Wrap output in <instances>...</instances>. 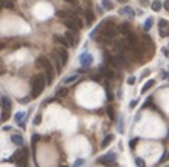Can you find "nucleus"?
<instances>
[{
	"label": "nucleus",
	"mask_w": 169,
	"mask_h": 167,
	"mask_svg": "<svg viewBox=\"0 0 169 167\" xmlns=\"http://www.w3.org/2000/svg\"><path fill=\"white\" fill-rule=\"evenodd\" d=\"M79 79V74H73V76H68V78H65L62 80V85H67V84H72V82H76Z\"/></svg>",
	"instance_id": "obj_19"
},
{
	"label": "nucleus",
	"mask_w": 169,
	"mask_h": 167,
	"mask_svg": "<svg viewBox=\"0 0 169 167\" xmlns=\"http://www.w3.org/2000/svg\"><path fill=\"white\" fill-rule=\"evenodd\" d=\"M150 8H152V11H161V8H163V3L160 2V0H154L152 3H150Z\"/></svg>",
	"instance_id": "obj_18"
},
{
	"label": "nucleus",
	"mask_w": 169,
	"mask_h": 167,
	"mask_svg": "<svg viewBox=\"0 0 169 167\" xmlns=\"http://www.w3.org/2000/svg\"><path fill=\"white\" fill-rule=\"evenodd\" d=\"M118 129H119V132H123V130H124L123 129V118H119V127Z\"/></svg>",
	"instance_id": "obj_42"
},
{
	"label": "nucleus",
	"mask_w": 169,
	"mask_h": 167,
	"mask_svg": "<svg viewBox=\"0 0 169 167\" xmlns=\"http://www.w3.org/2000/svg\"><path fill=\"white\" fill-rule=\"evenodd\" d=\"M65 39L68 40V43H70V47H73V45H76V42H78V37H76V34H74V31H72V30H68L65 33Z\"/></svg>",
	"instance_id": "obj_9"
},
{
	"label": "nucleus",
	"mask_w": 169,
	"mask_h": 167,
	"mask_svg": "<svg viewBox=\"0 0 169 167\" xmlns=\"http://www.w3.org/2000/svg\"><path fill=\"white\" fill-rule=\"evenodd\" d=\"M119 14H121V16H127L129 19H133V17H135V11H133L130 6H123L121 10H119Z\"/></svg>",
	"instance_id": "obj_12"
},
{
	"label": "nucleus",
	"mask_w": 169,
	"mask_h": 167,
	"mask_svg": "<svg viewBox=\"0 0 169 167\" xmlns=\"http://www.w3.org/2000/svg\"><path fill=\"white\" fill-rule=\"evenodd\" d=\"M143 40H144V42L148 43V45H150V43H152V40H150V37H149L148 34H144V36H143Z\"/></svg>",
	"instance_id": "obj_38"
},
{
	"label": "nucleus",
	"mask_w": 169,
	"mask_h": 167,
	"mask_svg": "<svg viewBox=\"0 0 169 167\" xmlns=\"http://www.w3.org/2000/svg\"><path fill=\"white\" fill-rule=\"evenodd\" d=\"M118 2H119V3H126L127 0H118Z\"/></svg>",
	"instance_id": "obj_46"
},
{
	"label": "nucleus",
	"mask_w": 169,
	"mask_h": 167,
	"mask_svg": "<svg viewBox=\"0 0 169 167\" xmlns=\"http://www.w3.org/2000/svg\"><path fill=\"white\" fill-rule=\"evenodd\" d=\"M64 23H65L67 28L72 30V31H74V33H76L78 30H81V28H82V22H81V19H79L78 16H74V14H72L70 17H67Z\"/></svg>",
	"instance_id": "obj_5"
},
{
	"label": "nucleus",
	"mask_w": 169,
	"mask_h": 167,
	"mask_svg": "<svg viewBox=\"0 0 169 167\" xmlns=\"http://www.w3.org/2000/svg\"><path fill=\"white\" fill-rule=\"evenodd\" d=\"M47 85V80H45V76L43 74H36L31 80V98H39L43 91Z\"/></svg>",
	"instance_id": "obj_2"
},
{
	"label": "nucleus",
	"mask_w": 169,
	"mask_h": 167,
	"mask_svg": "<svg viewBox=\"0 0 169 167\" xmlns=\"http://www.w3.org/2000/svg\"><path fill=\"white\" fill-rule=\"evenodd\" d=\"M101 36H103V37H101L99 40L101 42H107V40H110V39H113L115 37V34H117V26H115L113 23H107L103 28V26H101Z\"/></svg>",
	"instance_id": "obj_4"
},
{
	"label": "nucleus",
	"mask_w": 169,
	"mask_h": 167,
	"mask_svg": "<svg viewBox=\"0 0 169 167\" xmlns=\"http://www.w3.org/2000/svg\"><path fill=\"white\" fill-rule=\"evenodd\" d=\"M99 73L103 76H106V78H109V79L113 78V71L109 70V68H106V67H99Z\"/></svg>",
	"instance_id": "obj_16"
},
{
	"label": "nucleus",
	"mask_w": 169,
	"mask_h": 167,
	"mask_svg": "<svg viewBox=\"0 0 169 167\" xmlns=\"http://www.w3.org/2000/svg\"><path fill=\"white\" fill-rule=\"evenodd\" d=\"M112 141H113V135H110V133H109L107 136H106V138L103 139V142H101V148H106V147H107Z\"/></svg>",
	"instance_id": "obj_20"
},
{
	"label": "nucleus",
	"mask_w": 169,
	"mask_h": 167,
	"mask_svg": "<svg viewBox=\"0 0 169 167\" xmlns=\"http://www.w3.org/2000/svg\"><path fill=\"white\" fill-rule=\"evenodd\" d=\"M154 84H155V79H149L148 82H146V84L143 85V88H141V94L146 93V91H149V90L154 87Z\"/></svg>",
	"instance_id": "obj_17"
},
{
	"label": "nucleus",
	"mask_w": 169,
	"mask_h": 167,
	"mask_svg": "<svg viewBox=\"0 0 169 167\" xmlns=\"http://www.w3.org/2000/svg\"><path fill=\"white\" fill-rule=\"evenodd\" d=\"M10 118V110H3V115H2V122H5Z\"/></svg>",
	"instance_id": "obj_30"
},
{
	"label": "nucleus",
	"mask_w": 169,
	"mask_h": 167,
	"mask_svg": "<svg viewBox=\"0 0 169 167\" xmlns=\"http://www.w3.org/2000/svg\"><path fill=\"white\" fill-rule=\"evenodd\" d=\"M138 141H140L138 138H133V139L129 141V147H130V150H135V147H137V144H138Z\"/></svg>",
	"instance_id": "obj_28"
},
{
	"label": "nucleus",
	"mask_w": 169,
	"mask_h": 167,
	"mask_svg": "<svg viewBox=\"0 0 169 167\" xmlns=\"http://www.w3.org/2000/svg\"><path fill=\"white\" fill-rule=\"evenodd\" d=\"M31 99H33L31 96H26V98H22V99H19V102H20V104H28V102L31 101Z\"/></svg>",
	"instance_id": "obj_34"
},
{
	"label": "nucleus",
	"mask_w": 169,
	"mask_h": 167,
	"mask_svg": "<svg viewBox=\"0 0 169 167\" xmlns=\"http://www.w3.org/2000/svg\"><path fill=\"white\" fill-rule=\"evenodd\" d=\"M150 74V70H144L143 71V74H141V76H144V78H146V76H149Z\"/></svg>",
	"instance_id": "obj_44"
},
{
	"label": "nucleus",
	"mask_w": 169,
	"mask_h": 167,
	"mask_svg": "<svg viewBox=\"0 0 169 167\" xmlns=\"http://www.w3.org/2000/svg\"><path fill=\"white\" fill-rule=\"evenodd\" d=\"M152 25H154V19H152V17H148V19H146V22H144L143 30H144V31H149L150 28H152Z\"/></svg>",
	"instance_id": "obj_21"
},
{
	"label": "nucleus",
	"mask_w": 169,
	"mask_h": 167,
	"mask_svg": "<svg viewBox=\"0 0 169 167\" xmlns=\"http://www.w3.org/2000/svg\"><path fill=\"white\" fill-rule=\"evenodd\" d=\"M103 8H106L107 11H112L113 10V2L112 0H103Z\"/></svg>",
	"instance_id": "obj_24"
},
{
	"label": "nucleus",
	"mask_w": 169,
	"mask_h": 167,
	"mask_svg": "<svg viewBox=\"0 0 169 167\" xmlns=\"http://www.w3.org/2000/svg\"><path fill=\"white\" fill-rule=\"evenodd\" d=\"M39 138H41V136H39L37 133H34V135H33V138H31V146H33V152L36 150V144H37V141H39Z\"/></svg>",
	"instance_id": "obj_27"
},
{
	"label": "nucleus",
	"mask_w": 169,
	"mask_h": 167,
	"mask_svg": "<svg viewBox=\"0 0 169 167\" xmlns=\"http://www.w3.org/2000/svg\"><path fill=\"white\" fill-rule=\"evenodd\" d=\"M86 17H87V25H92L93 20H95V14H93L90 10H87L86 11Z\"/></svg>",
	"instance_id": "obj_22"
},
{
	"label": "nucleus",
	"mask_w": 169,
	"mask_h": 167,
	"mask_svg": "<svg viewBox=\"0 0 169 167\" xmlns=\"http://www.w3.org/2000/svg\"><path fill=\"white\" fill-rule=\"evenodd\" d=\"M10 159L14 161L17 166H26V164H28V148H26V147L19 148V150H17L14 155L10 158Z\"/></svg>",
	"instance_id": "obj_3"
},
{
	"label": "nucleus",
	"mask_w": 169,
	"mask_h": 167,
	"mask_svg": "<svg viewBox=\"0 0 169 167\" xmlns=\"http://www.w3.org/2000/svg\"><path fill=\"white\" fill-rule=\"evenodd\" d=\"M124 36H126V39H124V40L127 42L129 47H133V45H137V37H135V34H133V33H130V31H129V33L124 34Z\"/></svg>",
	"instance_id": "obj_14"
},
{
	"label": "nucleus",
	"mask_w": 169,
	"mask_h": 167,
	"mask_svg": "<svg viewBox=\"0 0 169 167\" xmlns=\"http://www.w3.org/2000/svg\"><path fill=\"white\" fill-rule=\"evenodd\" d=\"M135 164L137 166H146V162H144V159H141V158H135Z\"/></svg>",
	"instance_id": "obj_33"
},
{
	"label": "nucleus",
	"mask_w": 169,
	"mask_h": 167,
	"mask_svg": "<svg viewBox=\"0 0 169 167\" xmlns=\"http://www.w3.org/2000/svg\"><path fill=\"white\" fill-rule=\"evenodd\" d=\"M163 8L166 11H169V0H164V3H163Z\"/></svg>",
	"instance_id": "obj_39"
},
{
	"label": "nucleus",
	"mask_w": 169,
	"mask_h": 167,
	"mask_svg": "<svg viewBox=\"0 0 169 167\" xmlns=\"http://www.w3.org/2000/svg\"><path fill=\"white\" fill-rule=\"evenodd\" d=\"M115 47H117V51L118 53H126L129 48V45H127V42L126 40H118V42H115Z\"/></svg>",
	"instance_id": "obj_11"
},
{
	"label": "nucleus",
	"mask_w": 169,
	"mask_h": 167,
	"mask_svg": "<svg viewBox=\"0 0 169 167\" xmlns=\"http://www.w3.org/2000/svg\"><path fill=\"white\" fill-rule=\"evenodd\" d=\"M2 104H3V110H11V101H10V98H2Z\"/></svg>",
	"instance_id": "obj_23"
},
{
	"label": "nucleus",
	"mask_w": 169,
	"mask_h": 167,
	"mask_svg": "<svg viewBox=\"0 0 169 167\" xmlns=\"http://www.w3.org/2000/svg\"><path fill=\"white\" fill-rule=\"evenodd\" d=\"M53 40H54L56 43L62 45L64 48H68V47H70V43H68V40L65 39V36L62 37V36H59V34H54V36H53Z\"/></svg>",
	"instance_id": "obj_10"
},
{
	"label": "nucleus",
	"mask_w": 169,
	"mask_h": 167,
	"mask_svg": "<svg viewBox=\"0 0 169 167\" xmlns=\"http://www.w3.org/2000/svg\"><path fill=\"white\" fill-rule=\"evenodd\" d=\"M169 159V152L168 153H164V155L161 156V158H160V161H158V164H163V162H166Z\"/></svg>",
	"instance_id": "obj_31"
},
{
	"label": "nucleus",
	"mask_w": 169,
	"mask_h": 167,
	"mask_svg": "<svg viewBox=\"0 0 169 167\" xmlns=\"http://www.w3.org/2000/svg\"><path fill=\"white\" fill-rule=\"evenodd\" d=\"M41 121H42V116H41V115H36V116H34L33 124H34V125H39V124H41Z\"/></svg>",
	"instance_id": "obj_32"
},
{
	"label": "nucleus",
	"mask_w": 169,
	"mask_h": 167,
	"mask_svg": "<svg viewBox=\"0 0 169 167\" xmlns=\"http://www.w3.org/2000/svg\"><path fill=\"white\" fill-rule=\"evenodd\" d=\"M67 3H72V5H78V0H64Z\"/></svg>",
	"instance_id": "obj_40"
},
{
	"label": "nucleus",
	"mask_w": 169,
	"mask_h": 167,
	"mask_svg": "<svg viewBox=\"0 0 169 167\" xmlns=\"http://www.w3.org/2000/svg\"><path fill=\"white\" fill-rule=\"evenodd\" d=\"M11 141L14 142L16 146H22V144H23V138H22V135L14 133V135H11Z\"/></svg>",
	"instance_id": "obj_15"
},
{
	"label": "nucleus",
	"mask_w": 169,
	"mask_h": 167,
	"mask_svg": "<svg viewBox=\"0 0 169 167\" xmlns=\"http://www.w3.org/2000/svg\"><path fill=\"white\" fill-rule=\"evenodd\" d=\"M79 62H81V65L84 67V68H88L92 64H93V56L90 53H82L81 56H79Z\"/></svg>",
	"instance_id": "obj_7"
},
{
	"label": "nucleus",
	"mask_w": 169,
	"mask_h": 167,
	"mask_svg": "<svg viewBox=\"0 0 169 167\" xmlns=\"http://www.w3.org/2000/svg\"><path fill=\"white\" fill-rule=\"evenodd\" d=\"M107 115H109V118L110 119H115V111H113V107H107Z\"/></svg>",
	"instance_id": "obj_29"
},
{
	"label": "nucleus",
	"mask_w": 169,
	"mask_h": 167,
	"mask_svg": "<svg viewBox=\"0 0 169 167\" xmlns=\"http://www.w3.org/2000/svg\"><path fill=\"white\" fill-rule=\"evenodd\" d=\"M158 34L160 37H168L169 36V22L164 19L158 20Z\"/></svg>",
	"instance_id": "obj_6"
},
{
	"label": "nucleus",
	"mask_w": 169,
	"mask_h": 167,
	"mask_svg": "<svg viewBox=\"0 0 169 167\" xmlns=\"http://www.w3.org/2000/svg\"><path fill=\"white\" fill-rule=\"evenodd\" d=\"M36 67L37 68H43L45 70V80H47V84H51L53 82V79H54V70H53V65H51V62L47 59V57H37L36 59Z\"/></svg>",
	"instance_id": "obj_1"
},
{
	"label": "nucleus",
	"mask_w": 169,
	"mask_h": 167,
	"mask_svg": "<svg viewBox=\"0 0 169 167\" xmlns=\"http://www.w3.org/2000/svg\"><path fill=\"white\" fill-rule=\"evenodd\" d=\"M137 104H138V101H132L130 104H129V107H130V108H133V107H137Z\"/></svg>",
	"instance_id": "obj_41"
},
{
	"label": "nucleus",
	"mask_w": 169,
	"mask_h": 167,
	"mask_svg": "<svg viewBox=\"0 0 169 167\" xmlns=\"http://www.w3.org/2000/svg\"><path fill=\"white\" fill-rule=\"evenodd\" d=\"M121 33H123V34H127V33H129V25H127V23H124V25L121 26Z\"/></svg>",
	"instance_id": "obj_35"
},
{
	"label": "nucleus",
	"mask_w": 169,
	"mask_h": 167,
	"mask_svg": "<svg viewBox=\"0 0 169 167\" xmlns=\"http://www.w3.org/2000/svg\"><path fill=\"white\" fill-rule=\"evenodd\" d=\"M67 93H68V90H67L65 87H62V88H59V90L56 91V98H64Z\"/></svg>",
	"instance_id": "obj_26"
},
{
	"label": "nucleus",
	"mask_w": 169,
	"mask_h": 167,
	"mask_svg": "<svg viewBox=\"0 0 169 167\" xmlns=\"http://www.w3.org/2000/svg\"><path fill=\"white\" fill-rule=\"evenodd\" d=\"M5 65H3V62H2V59H0V76H2V74H5Z\"/></svg>",
	"instance_id": "obj_37"
},
{
	"label": "nucleus",
	"mask_w": 169,
	"mask_h": 167,
	"mask_svg": "<svg viewBox=\"0 0 169 167\" xmlns=\"http://www.w3.org/2000/svg\"><path fill=\"white\" fill-rule=\"evenodd\" d=\"M57 54H59V59H61V64L65 65L68 62V53H67L65 48H59L57 49Z\"/></svg>",
	"instance_id": "obj_13"
},
{
	"label": "nucleus",
	"mask_w": 169,
	"mask_h": 167,
	"mask_svg": "<svg viewBox=\"0 0 169 167\" xmlns=\"http://www.w3.org/2000/svg\"><path fill=\"white\" fill-rule=\"evenodd\" d=\"M115 153H107L104 156H99L98 158V162L99 164H115Z\"/></svg>",
	"instance_id": "obj_8"
},
{
	"label": "nucleus",
	"mask_w": 169,
	"mask_h": 167,
	"mask_svg": "<svg viewBox=\"0 0 169 167\" xmlns=\"http://www.w3.org/2000/svg\"><path fill=\"white\" fill-rule=\"evenodd\" d=\"M25 118H26V113H25V111H19V113H16V115H14V119L17 121V122L23 121Z\"/></svg>",
	"instance_id": "obj_25"
},
{
	"label": "nucleus",
	"mask_w": 169,
	"mask_h": 167,
	"mask_svg": "<svg viewBox=\"0 0 169 167\" xmlns=\"http://www.w3.org/2000/svg\"><path fill=\"white\" fill-rule=\"evenodd\" d=\"M140 3H141L143 6H146V5H148V0H140Z\"/></svg>",
	"instance_id": "obj_45"
},
{
	"label": "nucleus",
	"mask_w": 169,
	"mask_h": 167,
	"mask_svg": "<svg viewBox=\"0 0 169 167\" xmlns=\"http://www.w3.org/2000/svg\"><path fill=\"white\" fill-rule=\"evenodd\" d=\"M135 82H137V79L133 78V76H129V78H127V84H129V85H133Z\"/></svg>",
	"instance_id": "obj_36"
},
{
	"label": "nucleus",
	"mask_w": 169,
	"mask_h": 167,
	"mask_svg": "<svg viewBox=\"0 0 169 167\" xmlns=\"http://www.w3.org/2000/svg\"><path fill=\"white\" fill-rule=\"evenodd\" d=\"M84 164V159H78L76 162H74V166H82Z\"/></svg>",
	"instance_id": "obj_43"
}]
</instances>
